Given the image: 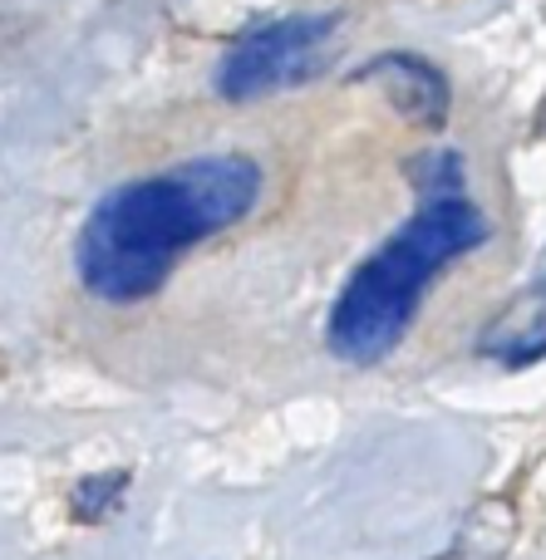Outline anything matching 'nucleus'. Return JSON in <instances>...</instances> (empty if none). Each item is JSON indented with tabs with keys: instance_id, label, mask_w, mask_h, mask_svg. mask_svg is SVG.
Wrapping results in <instances>:
<instances>
[{
	"instance_id": "nucleus-1",
	"label": "nucleus",
	"mask_w": 546,
	"mask_h": 560,
	"mask_svg": "<svg viewBox=\"0 0 546 560\" xmlns=\"http://www.w3.org/2000/svg\"><path fill=\"white\" fill-rule=\"evenodd\" d=\"M262 197V167L242 153L197 158L124 183L79 232V280L98 300H143L202 236L242 222Z\"/></svg>"
},
{
	"instance_id": "nucleus-2",
	"label": "nucleus",
	"mask_w": 546,
	"mask_h": 560,
	"mask_svg": "<svg viewBox=\"0 0 546 560\" xmlns=\"http://www.w3.org/2000/svg\"><path fill=\"white\" fill-rule=\"evenodd\" d=\"M423 207L350 276L330 310V349L350 364H374L404 339L429 280L453 256L488 236L483 217L463 197V163L453 153H429L409 167Z\"/></svg>"
},
{
	"instance_id": "nucleus-3",
	"label": "nucleus",
	"mask_w": 546,
	"mask_h": 560,
	"mask_svg": "<svg viewBox=\"0 0 546 560\" xmlns=\"http://www.w3.org/2000/svg\"><path fill=\"white\" fill-rule=\"evenodd\" d=\"M330 15H295V20H276V25L246 30L232 45V55L217 69V89L226 98H256L271 89L301 84L321 69V55L330 45Z\"/></svg>"
},
{
	"instance_id": "nucleus-4",
	"label": "nucleus",
	"mask_w": 546,
	"mask_h": 560,
	"mask_svg": "<svg viewBox=\"0 0 546 560\" xmlns=\"http://www.w3.org/2000/svg\"><path fill=\"white\" fill-rule=\"evenodd\" d=\"M364 74L380 79V84L390 89V104L399 108L404 118L443 124V114H449V84H443V74L433 65H423V59H414V55H384L380 65H370Z\"/></svg>"
}]
</instances>
